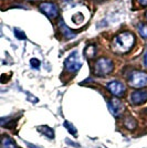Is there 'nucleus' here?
I'll return each mask as SVG.
<instances>
[{
  "label": "nucleus",
  "mask_w": 147,
  "mask_h": 148,
  "mask_svg": "<svg viewBox=\"0 0 147 148\" xmlns=\"http://www.w3.org/2000/svg\"><path fill=\"white\" fill-rule=\"evenodd\" d=\"M135 43V37L132 32L125 31L114 38L112 42V49L116 53H126L133 48Z\"/></svg>",
  "instance_id": "1"
},
{
  "label": "nucleus",
  "mask_w": 147,
  "mask_h": 148,
  "mask_svg": "<svg viewBox=\"0 0 147 148\" xmlns=\"http://www.w3.org/2000/svg\"><path fill=\"white\" fill-rule=\"evenodd\" d=\"M113 71V62L107 58H100L94 65V74L98 76L109 75Z\"/></svg>",
  "instance_id": "2"
},
{
  "label": "nucleus",
  "mask_w": 147,
  "mask_h": 148,
  "mask_svg": "<svg viewBox=\"0 0 147 148\" xmlns=\"http://www.w3.org/2000/svg\"><path fill=\"white\" fill-rule=\"evenodd\" d=\"M129 86L142 88L147 85V73L143 71H133L128 77Z\"/></svg>",
  "instance_id": "3"
},
{
  "label": "nucleus",
  "mask_w": 147,
  "mask_h": 148,
  "mask_svg": "<svg viewBox=\"0 0 147 148\" xmlns=\"http://www.w3.org/2000/svg\"><path fill=\"white\" fill-rule=\"evenodd\" d=\"M64 65H65V70L70 73H75L80 70V68L82 66V63H81L80 58H79V54L76 51L72 52L67 56L65 62H64Z\"/></svg>",
  "instance_id": "4"
},
{
  "label": "nucleus",
  "mask_w": 147,
  "mask_h": 148,
  "mask_svg": "<svg viewBox=\"0 0 147 148\" xmlns=\"http://www.w3.org/2000/svg\"><path fill=\"white\" fill-rule=\"evenodd\" d=\"M109 105V110H110L111 114L115 117H118L123 114V112L125 110V106L123 104V102L121 99H118L117 97H113L107 102Z\"/></svg>",
  "instance_id": "5"
},
{
  "label": "nucleus",
  "mask_w": 147,
  "mask_h": 148,
  "mask_svg": "<svg viewBox=\"0 0 147 148\" xmlns=\"http://www.w3.org/2000/svg\"><path fill=\"white\" fill-rule=\"evenodd\" d=\"M107 90H109V92L112 93L114 96H116V97H120V96H123L125 92H126V87L125 85L123 84L122 82H120V81H112L110 83H107Z\"/></svg>",
  "instance_id": "6"
},
{
  "label": "nucleus",
  "mask_w": 147,
  "mask_h": 148,
  "mask_svg": "<svg viewBox=\"0 0 147 148\" xmlns=\"http://www.w3.org/2000/svg\"><path fill=\"white\" fill-rule=\"evenodd\" d=\"M39 8H40V10L50 19L55 18V17H58V14H59V8L56 7V5L52 3V2H43V3L40 5Z\"/></svg>",
  "instance_id": "7"
},
{
  "label": "nucleus",
  "mask_w": 147,
  "mask_h": 148,
  "mask_svg": "<svg viewBox=\"0 0 147 148\" xmlns=\"http://www.w3.org/2000/svg\"><path fill=\"white\" fill-rule=\"evenodd\" d=\"M147 101V91H135L131 94V102L134 105H142Z\"/></svg>",
  "instance_id": "8"
},
{
  "label": "nucleus",
  "mask_w": 147,
  "mask_h": 148,
  "mask_svg": "<svg viewBox=\"0 0 147 148\" xmlns=\"http://www.w3.org/2000/svg\"><path fill=\"white\" fill-rule=\"evenodd\" d=\"M123 125H124V127H125L126 130H136V127H137V122H136V119H135L134 117H132V116H126V117L124 118V121H123Z\"/></svg>",
  "instance_id": "9"
},
{
  "label": "nucleus",
  "mask_w": 147,
  "mask_h": 148,
  "mask_svg": "<svg viewBox=\"0 0 147 148\" xmlns=\"http://www.w3.org/2000/svg\"><path fill=\"white\" fill-rule=\"evenodd\" d=\"M38 132L41 133L43 136H45V137L49 138V139H53V138H54V132H53V130H52L51 127H49V126H45V125L39 126V127H38Z\"/></svg>",
  "instance_id": "10"
},
{
  "label": "nucleus",
  "mask_w": 147,
  "mask_h": 148,
  "mask_svg": "<svg viewBox=\"0 0 147 148\" xmlns=\"http://www.w3.org/2000/svg\"><path fill=\"white\" fill-rule=\"evenodd\" d=\"M0 148H19V147L17 146V144L14 143L13 139H11L8 136H5L2 138V140H1V146H0Z\"/></svg>",
  "instance_id": "11"
},
{
  "label": "nucleus",
  "mask_w": 147,
  "mask_h": 148,
  "mask_svg": "<svg viewBox=\"0 0 147 148\" xmlns=\"http://www.w3.org/2000/svg\"><path fill=\"white\" fill-rule=\"evenodd\" d=\"M60 31L62 32V34L64 36V38H67V39H72V38H74V36H75L73 32L65 25V23H64L63 21L60 22Z\"/></svg>",
  "instance_id": "12"
},
{
  "label": "nucleus",
  "mask_w": 147,
  "mask_h": 148,
  "mask_svg": "<svg viewBox=\"0 0 147 148\" xmlns=\"http://www.w3.org/2000/svg\"><path fill=\"white\" fill-rule=\"evenodd\" d=\"M84 54L86 56L87 59H92L95 56L96 54V47L94 45V44H90V45H87L84 50Z\"/></svg>",
  "instance_id": "13"
},
{
  "label": "nucleus",
  "mask_w": 147,
  "mask_h": 148,
  "mask_svg": "<svg viewBox=\"0 0 147 148\" xmlns=\"http://www.w3.org/2000/svg\"><path fill=\"white\" fill-rule=\"evenodd\" d=\"M63 125H64V127L67 130V132L71 134V135H73L74 137H76L78 136V130H76V128L74 127L72 124L70 123V122H67V121H65L64 123H63Z\"/></svg>",
  "instance_id": "14"
},
{
  "label": "nucleus",
  "mask_w": 147,
  "mask_h": 148,
  "mask_svg": "<svg viewBox=\"0 0 147 148\" xmlns=\"http://www.w3.org/2000/svg\"><path fill=\"white\" fill-rule=\"evenodd\" d=\"M138 31H139L142 37L144 38V39H147V25L141 23V25H138Z\"/></svg>",
  "instance_id": "15"
},
{
  "label": "nucleus",
  "mask_w": 147,
  "mask_h": 148,
  "mask_svg": "<svg viewBox=\"0 0 147 148\" xmlns=\"http://www.w3.org/2000/svg\"><path fill=\"white\" fill-rule=\"evenodd\" d=\"M14 36L17 37V39H19V40H25L27 39V37H25V34L23 33V31H20L19 29H14Z\"/></svg>",
  "instance_id": "16"
},
{
  "label": "nucleus",
  "mask_w": 147,
  "mask_h": 148,
  "mask_svg": "<svg viewBox=\"0 0 147 148\" xmlns=\"http://www.w3.org/2000/svg\"><path fill=\"white\" fill-rule=\"evenodd\" d=\"M30 64L33 69H39V66H40V61L38 59H36V58H33V59L30 60Z\"/></svg>",
  "instance_id": "17"
},
{
  "label": "nucleus",
  "mask_w": 147,
  "mask_h": 148,
  "mask_svg": "<svg viewBox=\"0 0 147 148\" xmlns=\"http://www.w3.org/2000/svg\"><path fill=\"white\" fill-rule=\"evenodd\" d=\"M138 2H139V5L141 6H147V0H138Z\"/></svg>",
  "instance_id": "18"
},
{
  "label": "nucleus",
  "mask_w": 147,
  "mask_h": 148,
  "mask_svg": "<svg viewBox=\"0 0 147 148\" xmlns=\"http://www.w3.org/2000/svg\"><path fill=\"white\" fill-rule=\"evenodd\" d=\"M144 64H145V66H147V53L145 54V58H144Z\"/></svg>",
  "instance_id": "19"
},
{
  "label": "nucleus",
  "mask_w": 147,
  "mask_h": 148,
  "mask_svg": "<svg viewBox=\"0 0 147 148\" xmlns=\"http://www.w3.org/2000/svg\"><path fill=\"white\" fill-rule=\"evenodd\" d=\"M29 1H37V0H29Z\"/></svg>",
  "instance_id": "20"
},
{
  "label": "nucleus",
  "mask_w": 147,
  "mask_h": 148,
  "mask_svg": "<svg viewBox=\"0 0 147 148\" xmlns=\"http://www.w3.org/2000/svg\"><path fill=\"white\" fill-rule=\"evenodd\" d=\"M146 18H147V13H146Z\"/></svg>",
  "instance_id": "21"
}]
</instances>
